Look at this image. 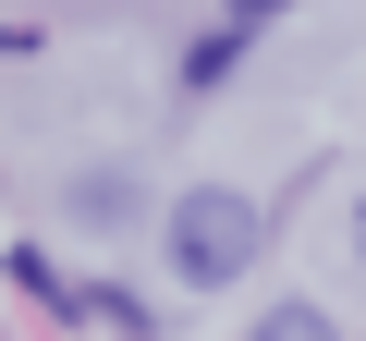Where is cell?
Instances as JSON below:
<instances>
[{"instance_id": "2", "label": "cell", "mask_w": 366, "mask_h": 341, "mask_svg": "<svg viewBox=\"0 0 366 341\" xmlns=\"http://www.w3.org/2000/svg\"><path fill=\"white\" fill-rule=\"evenodd\" d=\"M244 341H342V329H330V317H317V305H269V317H257V329H244Z\"/></svg>"}, {"instance_id": "1", "label": "cell", "mask_w": 366, "mask_h": 341, "mask_svg": "<svg viewBox=\"0 0 366 341\" xmlns=\"http://www.w3.org/2000/svg\"><path fill=\"white\" fill-rule=\"evenodd\" d=\"M244 268H257V208H244V183H183V195H171V280L232 292Z\"/></svg>"}, {"instance_id": "3", "label": "cell", "mask_w": 366, "mask_h": 341, "mask_svg": "<svg viewBox=\"0 0 366 341\" xmlns=\"http://www.w3.org/2000/svg\"><path fill=\"white\" fill-rule=\"evenodd\" d=\"M293 0H232V37H257V25H281Z\"/></svg>"}, {"instance_id": "4", "label": "cell", "mask_w": 366, "mask_h": 341, "mask_svg": "<svg viewBox=\"0 0 366 341\" xmlns=\"http://www.w3.org/2000/svg\"><path fill=\"white\" fill-rule=\"evenodd\" d=\"M354 232H366V220H354Z\"/></svg>"}]
</instances>
